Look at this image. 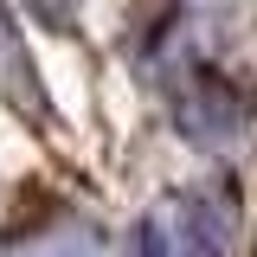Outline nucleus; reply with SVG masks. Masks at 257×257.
<instances>
[{"instance_id": "obj_4", "label": "nucleus", "mask_w": 257, "mask_h": 257, "mask_svg": "<svg viewBox=\"0 0 257 257\" xmlns=\"http://www.w3.org/2000/svg\"><path fill=\"white\" fill-rule=\"evenodd\" d=\"M135 257H174V238H167L161 219H142V231H135Z\"/></svg>"}, {"instance_id": "obj_3", "label": "nucleus", "mask_w": 257, "mask_h": 257, "mask_svg": "<svg viewBox=\"0 0 257 257\" xmlns=\"http://www.w3.org/2000/svg\"><path fill=\"white\" fill-rule=\"evenodd\" d=\"M20 257H96V238L90 231H58V238H45L39 251H20Z\"/></svg>"}, {"instance_id": "obj_1", "label": "nucleus", "mask_w": 257, "mask_h": 257, "mask_svg": "<svg viewBox=\"0 0 257 257\" xmlns=\"http://www.w3.org/2000/svg\"><path fill=\"white\" fill-rule=\"evenodd\" d=\"M174 116H180V135L199 142V148H231L244 135V96L225 84L219 71H193L187 84L174 90Z\"/></svg>"}, {"instance_id": "obj_2", "label": "nucleus", "mask_w": 257, "mask_h": 257, "mask_svg": "<svg viewBox=\"0 0 257 257\" xmlns=\"http://www.w3.org/2000/svg\"><path fill=\"white\" fill-rule=\"evenodd\" d=\"M180 212H187V257H225L231 219H225V206H219V199L193 193V199H180Z\"/></svg>"}]
</instances>
